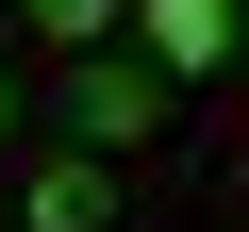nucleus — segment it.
<instances>
[{
  "label": "nucleus",
  "mask_w": 249,
  "mask_h": 232,
  "mask_svg": "<svg viewBox=\"0 0 249 232\" xmlns=\"http://www.w3.org/2000/svg\"><path fill=\"white\" fill-rule=\"evenodd\" d=\"M50 83H67V133H83V149H150V133H166V99H183L166 66H116V50H67Z\"/></svg>",
  "instance_id": "f257e3e1"
},
{
  "label": "nucleus",
  "mask_w": 249,
  "mask_h": 232,
  "mask_svg": "<svg viewBox=\"0 0 249 232\" xmlns=\"http://www.w3.org/2000/svg\"><path fill=\"white\" fill-rule=\"evenodd\" d=\"M133 50H150L166 83H199V66L249 50V17H232V0H133Z\"/></svg>",
  "instance_id": "f03ea898"
},
{
  "label": "nucleus",
  "mask_w": 249,
  "mask_h": 232,
  "mask_svg": "<svg viewBox=\"0 0 249 232\" xmlns=\"http://www.w3.org/2000/svg\"><path fill=\"white\" fill-rule=\"evenodd\" d=\"M17 232H116V149H50L17 182Z\"/></svg>",
  "instance_id": "7ed1b4c3"
},
{
  "label": "nucleus",
  "mask_w": 249,
  "mask_h": 232,
  "mask_svg": "<svg viewBox=\"0 0 249 232\" xmlns=\"http://www.w3.org/2000/svg\"><path fill=\"white\" fill-rule=\"evenodd\" d=\"M17 17H34V50H100L116 17H133V0H17Z\"/></svg>",
  "instance_id": "20e7f679"
},
{
  "label": "nucleus",
  "mask_w": 249,
  "mask_h": 232,
  "mask_svg": "<svg viewBox=\"0 0 249 232\" xmlns=\"http://www.w3.org/2000/svg\"><path fill=\"white\" fill-rule=\"evenodd\" d=\"M0 133H17V99H0Z\"/></svg>",
  "instance_id": "39448f33"
}]
</instances>
